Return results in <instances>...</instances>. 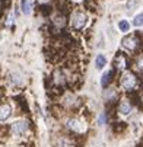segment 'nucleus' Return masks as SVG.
Masks as SVG:
<instances>
[{"label":"nucleus","instance_id":"11","mask_svg":"<svg viewBox=\"0 0 143 147\" xmlns=\"http://www.w3.org/2000/svg\"><path fill=\"white\" fill-rule=\"evenodd\" d=\"M105 64H107V58H105V55L99 54V55L95 58V66H96V69H102V67H105Z\"/></svg>","mask_w":143,"mask_h":147},{"label":"nucleus","instance_id":"12","mask_svg":"<svg viewBox=\"0 0 143 147\" xmlns=\"http://www.w3.org/2000/svg\"><path fill=\"white\" fill-rule=\"evenodd\" d=\"M118 28H120L121 32H129V29H130V24L127 22V20H120Z\"/></svg>","mask_w":143,"mask_h":147},{"label":"nucleus","instance_id":"3","mask_svg":"<svg viewBox=\"0 0 143 147\" xmlns=\"http://www.w3.org/2000/svg\"><path fill=\"white\" fill-rule=\"evenodd\" d=\"M12 131L16 136H24L28 131V122L26 121H16L12 124Z\"/></svg>","mask_w":143,"mask_h":147},{"label":"nucleus","instance_id":"13","mask_svg":"<svg viewBox=\"0 0 143 147\" xmlns=\"http://www.w3.org/2000/svg\"><path fill=\"white\" fill-rule=\"evenodd\" d=\"M133 25L134 26H143V13H139L133 19Z\"/></svg>","mask_w":143,"mask_h":147},{"label":"nucleus","instance_id":"4","mask_svg":"<svg viewBox=\"0 0 143 147\" xmlns=\"http://www.w3.org/2000/svg\"><path fill=\"white\" fill-rule=\"evenodd\" d=\"M121 44H123V47H124V48H127V50L133 51V50H136V48H137V44H139V41H137V38H136L134 35H130V36H126V38H123Z\"/></svg>","mask_w":143,"mask_h":147},{"label":"nucleus","instance_id":"10","mask_svg":"<svg viewBox=\"0 0 143 147\" xmlns=\"http://www.w3.org/2000/svg\"><path fill=\"white\" fill-rule=\"evenodd\" d=\"M113 76H114V71H113V70H110V71L104 73V76H102V79H101V85L104 86V88H105V86H108Z\"/></svg>","mask_w":143,"mask_h":147},{"label":"nucleus","instance_id":"16","mask_svg":"<svg viewBox=\"0 0 143 147\" xmlns=\"http://www.w3.org/2000/svg\"><path fill=\"white\" fill-rule=\"evenodd\" d=\"M104 122H105V114H102L99 117V124H104Z\"/></svg>","mask_w":143,"mask_h":147},{"label":"nucleus","instance_id":"9","mask_svg":"<svg viewBox=\"0 0 143 147\" xmlns=\"http://www.w3.org/2000/svg\"><path fill=\"white\" fill-rule=\"evenodd\" d=\"M20 7H22V12L25 15H29L32 12V0H22Z\"/></svg>","mask_w":143,"mask_h":147},{"label":"nucleus","instance_id":"15","mask_svg":"<svg viewBox=\"0 0 143 147\" xmlns=\"http://www.w3.org/2000/svg\"><path fill=\"white\" fill-rule=\"evenodd\" d=\"M137 69L139 70H143V55H140L139 60H137Z\"/></svg>","mask_w":143,"mask_h":147},{"label":"nucleus","instance_id":"8","mask_svg":"<svg viewBox=\"0 0 143 147\" xmlns=\"http://www.w3.org/2000/svg\"><path fill=\"white\" fill-rule=\"evenodd\" d=\"M79 125H80V122H79V121H76V119H70V121L67 122V127H69L70 130L77 131V133H82L85 128H83V127H79Z\"/></svg>","mask_w":143,"mask_h":147},{"label":"nucleus","instance_id":"2","mask_svg":"<svg viewBox=\"0 0 143 147\" xmlns=\"http://www.w3.org/2000/svg\"><path fill=\"white\" fill-rule=\"evenodd\" d=\"M72 25L75 29H82L86 25V15L83 12H77L72 18Z\"/></svg>","mask_w":143,"mask_h":147},{"label":"nucleus","instance_id":"6","mask_svg":"<svg viewBox=\"0 0 143 147\" xmlns=\"http://www.w3.org/2000/svg\"><path fill=\"white\" fill-rule=\"evenodd\" d=\"M115 67L118 70H124L127 67V60H126V57L123 54H117V57H115Z\"/></svg>","mask_w":143,"mask_h":147},{"label":"nucleus","instance_id":"14","mask_svg":"<svg viewBox=\"0 0 143 147\" xmlns=\"http://www.w3.org/2000/svg\"><path fill=\"white\" fill-rule=\"evenodd\" d=\"M136 5H137V0H129V2H127V10H129V12L133 10Z\"/></svg>","mask_w":143,"mask_h":147},{"label":"nucleus","instance_id":"7","mask_svg":"<svg viewBox=\"0 0 143 147\" xmlns=\"http://www.w3.org/2000/svg\"><path fill=\"white\" fill-rule=\"evenodd\" d=\"M10 107L9 105H0V121H6L10 117Z\"/></svg>","mask_w":143,"mask_h":147},{"label":"nucleus","instance_id":"5","mask_svg":"<svg viewBox=\"0 0 143 147\" xmlns=\"http://www.w3.org/2000/svg\"><path fill=\"white\" fill-rule=\"evenodd\" d=\"M131 109H133V107L129 100H121L120 105H118V112L121 115H129L131 112Z\"/></svg>","mask_w":143,"mask_h":147},{"label":"nucleus","instance_id":"1","mask_svg":"<svg viewBox=\"0 0 143 147\" xmlns=\"http://www.w3.org/2000/svg\"><path fill=\"white\" fill-rule=\"evenodd\" d=\"M120 85H121V88L124 90L131 92L137 86V77L131 71H124L123 76H121V79H120Z\"/></svg>","mask_w":143,"mask_h":147}]
</instances>
